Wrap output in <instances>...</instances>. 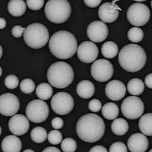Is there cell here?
I'll list each match as a JSON object with an SVG mask.
<instances>
[{"label":"cell","mask_w":152,"mask_h":152,"mask_svg":"<svg viewBox=\"0 0 152 152\" xmlns=\"http://www.w3.org/2000/svg\"><path fill=\"white\" fill-rule=\"evenodd\" d=\"M0 69H1V75H0V76H1L2 75V68H0Z\"/></svg>","instance_id":"cell-46"},{"label":"cell","mask_w":152,"mask_h":152,"mask_svg":"<svg viewBox=\"0 0 152 152\" xmlns=\"http://www.w3.org/2000/svg\"><path fill=\"white\" fill-rule=\"evenodd\" d=\"M28 118L18 114L12 116L8 122L10 131L15 136H22L28 132L30 124Z\"/></svg>","instance_id":"cell-15"},{"label":"cell","mask_w":152,"mask_h":152,"mask_svg":"<svg viewBox=\"0 0 152 152\" xmlns=\"http://www.w3.org/2000/svg\"><path fill=\"white\" fill-rule=\"evenodd\" d=\"M19 84L18 78L14 75H10L5 79V85L9 89H15Z\"/></svg>","instance_id":"cell-33"},{"label":"cell","mask_w":152,"mask_h":152,"mask_svg":"<svg viewBox=\"0 0 152 152\" xmlns=\"http://www.w3.org/2000/svg\"><path fill=\"white\" fill-rule=\"evenodd\" d=\"M151 12L146 5L142 3H134L128 8L126 17L130 24L135 27L144 26L149 21Z\"/></svg>","instance_id":"cell-7"},{"label":"cell","mask_w":152,"mask_h":152,"mask_svg":"<svg viewBox=\"0 0 152 152\" xmlns=\"http://www.w3.org/2000/svg\"><path fill=\"white\" fill-rule=\"evenodd\" d=\"M149 152H152V149H151V151H149Z\"/></svg>","instance_id":"cell-48"},{"label":"cell","mask_w":152,"mask_h":152,"mask_svg":"<svg viewBox=\"0 0 152 152\" xmlns=\"http://www.w3.org/2000/svg\"><path fill=\"white\" fill-rule=\"evenodd\" d=\"M62 134L58 130H53L48 133V142L53 145H58L62 141Z\"/></svg>","instance_id":"cell-32"},{"label":"cell","mask_w":152,"mask_h":152,"mask_svg":"<svg viewBox=\"0 0 152 152\" xmlns=\"http://www.w3.org/2000/svg\"><path fill=\"white\" fill-rule=\"evenodd\" d=\"M25 29L20 25H15L12 29V34L15 38H21Z\"/></svg>","instance_id":"cell-37"},{"label":"cell","mask_w":152,"mask_h":152,"mask_svg":"<svg viewBox=\"0 0 152 152\" xmlns=\"http://www.w3.org/2000/svg\"><path fill=\"white\" fill-rule=\"evenodd\" d=\"M23 152H35L34 151H33L32 149H26L25 151H24Z\"/></svg>","instance_id":"cell-44"},{"label":"cell","mask_w":152,"mask_h":152,"mask_svg":"<svg viewBox=\"0 0 152 152\" xmlns=\"http://www.w3.org/2000/svg\"><path fill=\"white\" fill-rule=\"evenodd\" d=\"M20 100L12 93H5L0 96V113L7 117L13 116L20 109Z\"/></svg>","instance_id":"cell-12"},{"label":"cell","mask_w":152,"mask_h":152,"mask_svg":"<svg viewBox=\"0 0 152 152\" xmlns=\"http://www.w3.org/2000/svg\"><path fill=\"white\" fill-rule=\"evenodd\" d=\"M61 146L64 152H75L77 148V143L73 138H66L62 141Z\"/></svg>","instance_id":"cell-30"},{"label":"cell","mask_w":152,"mask_h":152,"mask_svg":"<svg viewBox=\"0 0 152 152\" xmlns=\"http://www.w3.org/2000/svg\"><path fill=\"white\" fill-rule=\"evenodd\" d=\"M102 107V105L100 101L97 99H93L88 103V109L93 112H99L101 110Z\"/></svg>","instance_id":"cell-36"},{"label":"cell","mask_w":152,"mask_h":152,"mask_svg":"<svg viewBox=\"0 0 152 152\" xmlns=\"http://www.w3.org/2000/svg\"><path fill=\"white\" fill-rule=\"evenodd\" d=\"M0 29H3L6 27L7 25V22L5 19H4L3 18H0Z\"/></svg>","instance_id":"cell-43"},{"label":"cell","mask_w":152,"mask_h":152,"mask_svg":"<svg viewBox=\"0 0 152 152\" xmlns=\"http://www.w3.org/2000/svg\"><path fill=\"white\" fill-rule=\"evenodd\" d=\"M127 145L131 152H145L149 146V141L145 134L137 133L129 137Z\"/></svg>","instance_id":"cell-18"},{"label":"cell","mask_w":152,"mask_h":152,"mask_svg":"<svg viewBox=\"0 0 152 152\" xmlns=\"http://www.w3.org/2000/svg\"><path fill=\"white\" fill-rule=\"evenodd\" d=\"M121 9L112 2H105L103 4L99 9L98 15L100 19L105 23H112L118 19L119 11Z\"/></svg>","instance_id":"cell-16"},{"label":"cell","mask_w":152,"mask_h":152,"mask_svg":"<svg viewBox=\"0 0 152 152\" xmlns=\"http://www.w3.org/2000/svg\"><path fill=\"white\" fill-rule=\"evenodd\" d=\"M53 90L50 84L45 83L39 84L36 88V94L42 100H48L53 95Z\"/></svg>","instance_id":"cell-27"},{"label":"cell","mask_w":152,"mask_h":152,"mask_svg":"<svg viewBox=\"0 0 152 152\" xmlns=\"http://www.w3.org/2000/svg\"><path fill=\"white\" fill-rule=\"evenodd\" d=\"M48 29L40 23H34L26 27L23 33V38L28 46L33 49L44 47L49 40Z\"/></svg>","instance_id":"cell-6"},{"label":"cell","mask_w":152,"mask_h":152,"mask_svg":"<svg viewBox=\"0 0 152 152\" xmlns=\"http://www.w3.org/2000/svg\"><path fill=\"white\" fill-rule=\"evenodd\" d=\"M105 130L103 120L94 113L84 114L76 123V131L78 137L88 143L99 141L103 136Z\"/></svg>","instance_id":"cell-1"},{"label":"cell","mask_w":152,"mask_h":152,"mask_svg":"<svg viewBox=\"0 0 152 152\" xmlns=\"http://www.w3.org/2000/svg\"><path fill=\"white\" fill-rule=\"evenodd\" d=\"M89 152H108L107 149L102 145H96L93 146Z\"/></svg>","instance_id":"cell-40"},{"label":"cell","mask_w":152,"mask_h":152,"mask_svg":"<svg viewBox=\"0 0 152 152\" xmlns=\"http://www.w3.org/2000/svg\"><path fill=\"white\" fill-rule=\"evenodd\" d=\"M126 87L122 81L114 80L106 85L105 91L107 97L112 101H119L124 97Z\"/></svg>","instance_id":"cell-17"},{"label":"cell","mask_w":152,"mask_h":152,"mask_svg":"<svg viewBox=\"0 0 152 152\" xmlns=\"http://www.w3.org/2000/svg\"><path fill=\"white\" fill-rule=\"evenodd\" d=\"M99 55V50L96 44L91 41L83 42L77 50L78 58L84 63H90L94 62Z\"/></svg>","instance_id":"cell-13"},{"label":"cell","mask_w":152,"mask_h":152,"mask_svg":"<svg viewBox=\"0 0 152 152\" xmlns=\"http://www.w3.org/2000/svg\"><path fill=\"white\" fill-rule=\"evenodd\" d=\"M118 60L123 69L134 73L144 67L146 62V55L141 46L131 44L125 45L120 50Z\"/></svg>","instance_id":"cell-3"},{"label":"cell","mask_w":152,"mask_h":152,"mask_svg":"<svg viewBox=\"0 0 152 152\" xmlns=\"http://www.w3.org/2000/svg\"><path fill=\"white\" fill-rule=\"evenodd\" d=\"M1 148L3 152H20L22 149L21 139L15 135H9L2 139Z\"/></svg>","instance_id":"cell-19"},{"label":"cell","mask_w":152,"mask_h":152,"mask_svg":"<svg viewBox=\"0 0 152 152\" xmlns=\"http://www.w3.org/2000/svg\"><path fill=\"white\" fill-rule=\"evenodd\" d=\"M42 152H61L59 149L54 146H49L45 149Z\"/></svg>","instance_id":"cell-42"},{"label":"cell","mask_w":152,"mask_h":152,"mask_svg":"<svg viewBox=\"0 0 152 152\" xmlns=\"http://www.w3.org/2000/svg\"><path fill=\"white\" fill-rule=\"evenodd\" d=\"M102 53L107 58H113L118 55V45L114 42L107 41L102 45Z\"/></svg>","instance_id":"cell-26"},{"label":"cell","mask_w":152,"mask_h":152,"mask_svg":"<svg viewBox=\"0 0 152 152\" xmlns=\"http://www.w3.org/2000/svg\"><path fill=\"white\" fill-rule=\"evenodd\" d=\"M20 89L25 94H30L34 91L35 84L33 80L30 78H25L20 83Z\"/></svg>","instance_id":"cell-31"},{"label":"cell","mask_w":152,"mask_h":152,"mask_svg":"<svg viewBox=\"0 0 152 152\" xmlns=\"http://www.w3.org/2000/svg\"><path fill=\"white\" fill-rule=\"evenodd\" d=\"M127 35L130 41L133 43H138L143 39L144 32L141 28L132 27L129 30Z\"/></svg>","instance_id":"cell-29"},{"label":"cell","mask_w":152,"mask_h":152,"mask_svg":"<svg viewBox=\"0 0 152 152\" xmlns=\"http://www.w3.org/2000/svg\"><path fill=\"white\" fill-rule=\"evenodd\" d=\"M50 52L61 60H67L77 50V42L74 35L69 31L60 30L54 33L48 43Z\"/></svg>","instance_id":"cell-2"},{"label":"cell","mask_w":152,"mask_h":152,"mask_svg":"<svg viewBox=\"0 0 152 152\" xmlns=\"http://www.w3.org/2000/svg\"><path fill=\"white\" fill-rule=\"evenodd\" d=\"M63 120L61 118L56 117L51 121V125L55 129H60L63 126Z\"/></svg>","instance_id":"cell-38"},{"label":"cell","mask_w":152,"mask_h":152,"mask_svg":"<svg viewBox=\"0 0 152 152\" xmlns=\"http://www.w3.org/2000/svg\"><path fill=\"white\" fill-rule=\"evenodd\" d=\"M45 0H26L28 7L32 10H40L43 7Z\"/></svg>","instance_id":"cell-34"},{"label":"cell","mask_w":152,"mask_h":152,"mask_svg":"<svg viewBox=\"0 0 152 152\" xmlns=\"http://www.w3.org/2000/svg\"><path fill=\"white\" fill-rule=\"evenodd\" d=\"M129 129L128 122L122 118L114 120L111 125V130L117 136H123L125 134Z\"/></svg>","instance_id":"cell-23"},{"label":"cell","mask_w":152,"mask_h":152,"mask_svg":"<svg viewBox=\"0 0 152 152\" xmlns=\"http://www.w3.org/2000/svg\"><path fill=\"white\" fill-rule=\"evenodd\" d=\"M9 13L14 17H20L26 10V5L23 0H10L7 5Z\"/></svg>","instance_id":"cell-21"},{"label":"cell","mask_w":152,"mask_h":152,"mask_svg":"<svg viewBox=\"0 0 152 152\" xmlns=\"http://www.w3.org/2000/svg\"><path fill=\"white\" fill-rule=\"evenodd\" d=\"M28 119L34 123H41L46 120L49 115L48 105L41 99L30 101L26 108Z\"/></svg>","instance_id":"cell-8"},{"label":"cell","mask_w":152,"mask_h":152,"mask_svg":"<svg viewBox=\"0 0 152 152\" xmlns=\"http://www.w3.org/2000/svg\"><path fill=\"white\" fill-rule=\"evenodd\" d=\"M145 83L147 87L150 89H152V73L149 74L146 76Z\"/></svg>","instance_id":"cell-41"},{"label":"cell","mask_w":152,"mask_h":152,"mask_svg":"<svg viewBox=\"0 0 152 152\" xmlns=\"http://www.w3.org/2000/svg\"><path fill=\"white\" fill-rule=\"evenodd\" d=\"M84 4L88 7H98L102 0H83Z\"/></svg>","instance_id":"cell-39"},{"label":"cell","mask_w":152,"mask_h":152,"mask_svg":"<svg viewBox=\"0 0 152 152\" xmlns=\"http://www.w3.org/2000/svg\"><path fill=\"white\" fill-rule=\"evenodd\" d=\"M110 152H128L126 146L122 142L113 143L110 148Z\"/></svg>","instance_id":"cell-35"},{"label":"cell","mask_w":152,"mask_h":152,"mask_svg":"<svg viewBox=\"0 0 152 152\" xmlns=\"http://www.w3.org/2000/svg\"><path fill=\"white\" fill-rule=\"evenodd\" d=\"M151 7H152V1H151Z\"/></svg>","instance_id":"cell-47"},{"label":"cell","mask_w":152,"mask_h":152,"mask_svg":"<svg viewBox=\"0 0 152 152\" xmlns=\"http://www.w3.org/2000/svg\"><path fill=\"white\" fill-rule=\"evenodd\" d=\"M47 78L51 86L58 89H63L68 87L73 81L74 72L69 63L58 61L48 68Z\"/></svg>","instance_id":"cell-4"},{"label":"cell","mask_w":152,"mask_h":152,"mask_svg":"<svg viewBox=\"0 0 152 152\" xmlns=\"http://www.w3.org/2000/svg\"><path fill=\"white\" fill-rule=\"evenodd\" d=\"M95 91L94 83L88 80H83L79 82L76 87L77 95L84 99H88L93 96Z\"/></svg>","instance_id":"cell-20"},{"label":"cell","mask_w":152,"mask_h":152,"mask_svg":"<svg viewBox=\"0 0 152 152\" xmlns=\"http://www.w3.org/2000/svg\"><path fill=\"white\" fill-rule=\"evenodd\" d=\"M91 74L97 81L100 83L107 82L113 76V65L107 60H97L92 63L91 67Z\"/></svg>","instance_id":"cell-11"},{"label":"cell","mask_w":152,"mask_h":152,"mask_svg":"<svg viewBox=\"0 0 152 152\" xmlns=\"http://www.w3.org/2000/svg\"><path fill=\"white\" fill-rule=\"evenodd\" d=\"M144 83L139 78H132L127 83L128 91L133 96H139L141 94L144 92Z\"/></svg>","instance_id":"cell-24"},{"label":"cell","mask_w":152,"mask_h":152,"mask_svg":"<svg viewBox=\"0 0 152 152\" xmlns=\"http://www.w3.org/2000/svg\"><path fill=\"white\" fill-rule=\"evenodd\" d=\"M121 110L125 117L136 120L142 115L144 111V105L140 98L129 96L125 98L122 102Z\"/></svg>","instance_id":"cell-9"},{"label":"cell","mask_w":152,"mask_h":152,"mask_svg":"<svg viewBox=\"0 0 152 152\" xmlns=\"http://www.w3.org/2000/svg\"><path fill=\"white\" fill-rule=\"evenodd\" d=\"M138 128L142 134L152 136V113H147L141 117L138 122Z\"/></svg>","instance_id":"cell-22"},{"label":"cell","mask_w":152,"mask_h":152,"mask_svg":"<svg viewBox=\"0 0 152 152\" xmlns=\"http://www.w3.org/2000/svg\"><path fill=\"white\" fill-rule=\"evenodd\" d=\"M48 136L46 130L41 126H37L33 128L30 134L32 141L37 144L43 143L46 139Z\"/></svg>","instance_id":"cell-28"},{"label":"cell","mask_w":152,"mask_h":152,"mask_svg":"<svg viewBox=\"0 0 152 152\" xmlns=\"http://www.w3.org/2000/svg\"><path fill=\"white\" fill-rule=\"evenodd\" d=\"M102 113L103 117L107 120H115L118 116L119 108L116 104L113 103H108L103 106Z\"/></svg>","instance_id":"cell-25"},{"label":"cell","mask_w":152,"mask_h":152,"mask_svg":"<svg viewBox=\"0 0 152 152\" xmlns=\"http://www.w3.org/2000/svg\"><path fill=\"white\" fill-rule=\"evenodd\" d=\"M87 35L91 41L102 42L106 40L108 35V28L103 21H93L87 27Z\"/></svg>","instance_id":"cell-14"},{"label":"cell","mask_w":152,"mask_h":152,"mask_svg":"<svg viewBox=\"0 0 152 152\" xmlns=\"http://www.w3.org/2000/svg\"><path fill=\"white\" fill-rule=\"evenodd\" d=\"M133 1H137V2H143V1H145L146 0H133Z\"/></svg>","instance_id":"cell-45"},{"label":"cell","mask_w":152,"mask_h":152,"mask_svg":"<svg viewBox=\"0 0 152 152\" xmlns=\"http://www.w3.org/2000/svg\"><path fill=\"white\" fill-rule=\"evenodd\" d=\"M71 13V7L67 0H48L45 7V14L48 21L62 24Z\"/></svg>","instance_id":"cell-5"},{"label":"cell","mask_w":152,"mask_h":152,"mask_svg":"<svg viewBox=\"0 0 152 152\" xmlns=\"http://www.w3.org/2000/svg\"><path fill=\"white\" fill-rule=\"evenodd\" d=\"M51 106L56 114L66 115L74 109V100L68 93L58 92L52 97Z\"/></svg>","instance_id":"cell-10"}]
</instances>
